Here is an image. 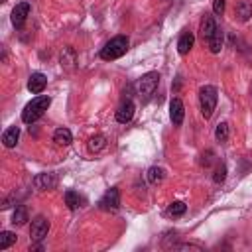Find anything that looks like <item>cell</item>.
<instances>
[{"instance_id": "obj_10", "label": "cell", "mask_w": 252, "mask_h": 252, "mask_svg": "<svg viewBox=\"0 0 252 252\" xmlns=\"http://www.w3.org/2000/svg\"><path fill=\"white\" fill-rule=\"evenodd\" d=\"M134 110H136L134 102H132L130 98H128V100H124V102L118 106V110H116V122H120V124L130 122V120L134 118Z\"/></svg>"}, {"instance_id": "obj_1", "label": "cell", "mask_w": 252, "mask_h": 252, "mask_svg": "<svg viewBox=\"0 0 252 252\" xmlns=\"http://www.w3.org/2000/svg\"><path fill=\"white\" fill-rule=\"evenodd\" d=\"M49 104H51V96H47V94H39V96L32 98L22 110V120L26 124H33L37 118L43 116V112L49 108Z\"/></svg>"}, {"instance_id": "obj_2", "label": "cell", "mask_w": 252, "mask_h": 252, "mask_svg": "<svg viewBox=\"0 0 252 252\" xmlns=\"http://www.w3.org/2000/svg\"><path fill=\"white\" fill-rule=\"evenodd\" d=\"M128 45H130V39H128L126 35H114V37L108 39L106 45L100 49V59H104V61L118 59V57H122V55L128 51Z\"/></svg>"}, {"instance_id": "obj_8", "label": "cell", "mask_w": 252, "mask_h": 252, "mask_svg": "<svg viewBox=\"0 0 252 252\" xmlns=\"http://www.w3.org/2000/svg\"><path fill=\"white\" fill-rule=\"evenodd\" d=\"M33 187L39 189V191L55 189L57 187V175L55 173H37L33 177Z\"/></svg>"}, {"instance_id": "obj_12", "label": "cell", "mask_w": 252, "mask_h": 252, "mask_svg": "<svg viewBox=\"0 0 252 252\" xmlns=\"http://www.w3.org/2000/svg\"><path fill=\"white\" fill-rule=\"evenodd\" d=\"M45 85H47V79H45L43 73H32L30 79H28V89H30V93H33V94L43 93Z\"/></svg>"}, {"instance_id": "obj_15", "label": "cell", "mask_w": 252, "mask_h": 252, "mask_svg": "<svg viewBox=\"0 0 252 252\" xmlns=\"http://www.w3.org/2000/svg\"><path fill=\"white\" fill-rule=\"evenodd\" d=\"M18 138H20V128L18 126H10L8 130H4L2 134V142L6 148H14L18 144Z\"/></svg>"}, {"instance_id": "obj_5", "label": "cell", "mask_w": 252, "mask_h": 252, "mask_svg": "<svg viewBox=\"0 0 252 252\" xmlns=\"http://www.w3.org/2000/svg\"><path fill=\"white\" fill-rule=\"evenodd\" d=\"M47 232H49V220L45 219V217H35L33 220H32V226H30V236H32V240H35V242H41L45 236H47Z\"/></svg>"}, {"instance_id": "obj_9", "label": "cell", "mask_w": 252, "mask_h": 252, "mask_svg": "<svg viewBox=\"0 0 252 252\" xmlns=\"http://www.w3.org/2000/svg\"><path fill=\"white\" fill-rule=\"evenodd\" d=\"M215 30H217V22H215V18L209 16V14H205L203 20H201V24H199V35H201V39H203V41H209V39L213 37Z\"/></svg>"}, {"instance_id": "obj_25", "label": "cell", "mask_w": 252, "mask_h": 252, "mask_svg": "<svg viewBox=\"0 0 252 252\" xmlns=\"http://www.w3.org/2000/svg\"><path fill=\"white\" fill-rule=\"evenodd\" d=\"M224 177H226V165H224V163H220V165L215 169L213 179H215V183H222V181H224Z\"/></svg>"}, {"instance_id": "obj_18", "label": "cell", "mask_w": 252, "mask_h": 252, "mask_svg": "<svg viewBox=\"0 0 252 252\" xmlns=\"http://www.w3.org/2000/svg\"><path fill=\"white\" fill-rule=\"evenodd\" d=\"M148 181L152 183V185H158V183H161L163 179H165V169L163 167H158V165H154V167H150L148 169Z\"/></svg>"}, {"instance_id": "obj_28", "label": "cell", "mask_w": 252, "mask_h": 252, "mask_svg": "<svg viewBox=\"0 0 252 252\" xmlns=\"http://www.w3.org/2000/svg\"><path fill=\"white\" fill-rule=\"evenodd\" d=\"M250 94H252V89H250Z\"/></svg>"}, {"instance_id": "obj_3", "label": "cell", "mask_w": 252, "mask_h": 252, "mask_svg": "<svg viewBox=\"0 0 252 252\" xmlns=\"http://www.w3.org/2000/svg\"><path fill=\"white\" fill-rule=\"evenodd\" d=\"M217 100H219V94H217V89L213 85H205L199 91V104H201V112H203L205 118H211L213 116L215 106H217Z\"/></svg>"}, {"instance_id": "obj_16", "label": "cell", "mask_w": 252, "mask_h": 252, "mask_svg": "<svg viewBox=\"0 0 252 252\" xmlns=\"http://www.w3.org/2000/svg\"><path fill=\"white\" fill-rule=\"evenodd\" d=\"M207 43H209L211 53H219V51L222 49V43H224V32L217 28V30H215V33H213V37H211Z\"/></svg>"}, {"instance_id": "obj_21", "label": "cell", "mask_w": 252, "mask_h": 252, "mask_svg": "<svg viewBox=\"0 0 252 252\" xmlns=\"http://www.w3.org/2000/svg\"><path fill=\"white\" fill-rule=\"evenodd\" d=\"M65 203H67V207H69L71 211H75V209L79 207V203H81L79 193H77V191H73V189L65 191Z\"/></svg>"}, {"instance_id": "obj_6", "label": "cell", "mask_w": 252, "mask_h": 252, "mask_svg": "<svg viewBox=\"0 0 252 252\" xmlns=\"http://www.w3.org/2000/svg\"><path fill=\"white\" fill-rule=\"evenodd\" d=\"M98 207H100L102 211H116V209L120 207V193H118V189H116V187H110V189L102 195V199L98 201Z\"/></svg>"}, {"instance_id": "obj_19", "label": "cell", "mask_w": 252, "mask_h": 252, "mask_svg": "<svg viewBox=\"0 0 252 252\" xmlns=\"http://www.w3.org/2000/svg\"><path fill=\"white\" fill-rule=\"evenodd\" d=\"M26 220H28V209L24 205H18L14 215H12V224L22 226V224H26Z\"/></svg>"}, {"instance_id": "obj_17", "label": "cell", "mask_w": 252, "mask_h": 252, "mask_svg": "<svg viewBox=\"0 0 252 252\" xmlns=\"http://www.w3.org/2000/svg\"><path fill=\"white\" fill-rule=\"evenodd\" d=\"M53 142H55L57 146H69V144L73 142L71 130H67V128H57V130L53 132Z\"/></svg>"}, {"instance_id": "obj_26", "label": "cell", "mask_w": 252, "mask_h": 252, "mask_svg": "<svg viewBox=\"0 0 252 252\" xmlns=\"http://www.w3.org/2000/svg\"><path fill=\"white\" fill-rule=\"evenodd\" d=\"M213 12L217 16H220L224 12V0H213Z\"/></svg>"}, {"instance_id": "obj_23", "label": "cell", "mask_w": 252, "mask_h": 252, "mask_svg": "<svg viewBox=\"0 0 252 252\" xmlns=\"http://www.w3.org/2000/svg\"><path fill=\"white\" fill-rule=\"evenodd\" d=\"M185 211H187V205H185L183 201H173V203L169 205V209H167V215H169V217H181Z\"/></svg>"}, {"instance_id": "obj_22", "label": "cell", "mask_w": 252, "mask_h": 252, "mask_svg": "<svg viewBox=\"0 0 252 252\" xmlns=\"http://www.w3.org/2000/svg\"><path fill=\"white\" fill-rule=\"evenodd\" d=\"M14 242H16V234L14 232H10V230H2L0 232V250L10 248Z\"/></svg>"}, {"instance_id": "obj_13", "label": "cell", "mask_w": 252, "mask_h": 252, "mask_svg": "<svg viewBox=\"0 0 252 252\" xmlns=\"http://www.w3.org/2000/svg\"><path fill=\"white\" fill-rule=\"evenodd\" d=\"M234 16L238 18V22H246L252 16V2L250 0H240L234 6Z\"/></svg>"}, {"instance_id": "obj_7", "label": "cell", "mask_w": 252, "mask_h": 252, "mask_svg": "<svg viewBox=\"0 0 252 252\" xmlns=\"http://www.w3.org/2000/svg\"><path fill=\"white\" fill-rule=\"evenodd\" d=\"M169 118L173 122V126H181L183 124V118H185V106H183V100L181 98H171L169 102Z\"/></svg>"}, {"instance_id": "obj_20", "label": "cell", "mask_w": 252, "mask_h": 252, "mask_svg": "<svg viewBox=\"0 0 252 252\" xmlns=\"http://www.w3.org/2000/svg\"><path fill=\"white\" fill-rule=\"evenodd\" d=\"M104 146H106V138H104L102 134H96V136H93V138L89 140V150H91V152H100Z\"/></svg>"}, {"instance_id": "obj_4", "label": "cell", "mask_w": 252, "mask_h": 252, "mask_svg": "<svg viewBox=\"0 0 252 252\" xmlns=\"http://www.w3.org/2000/svg\"><path fill=\"white\" fill-rule=\"evenodd\" d=\"M158 83H159V73L158 71H150V73L142 75L138 79V94L142 98H150L154 94V91L158 89Z\"/></svg>"}, {"instance_id": "obj_14", "label": "cell", "mask_w": 252, "mask_h": 252, "mask_svg": "<svg viewBox=\"0 0 252 252\" xmlns=\"http://www.w3.org/2000/svg\"><path fill=\"white\" fill-rule=\"evenodd\" d=\"M193 41H195L193 33H191V32H183V33L179 35V39H177V51H179L181 55H187V53L191 51V47H193Z\"/></svg>"}, {"instance_id": "obj_24", "label": "cell", "mask_w": 252, "mask_h": 252, "mask_svg": "<svg viewBox=\"0 0 252 252\" xmlns=\"http://www.w3.org/2000/svg\"><path fill=\"white\" fill-rule=\"evenodd\" d=\"M215 138L219 142H226L228 140V124L226 122H219L215 128Z\"/></svg>"}, {"instance_id": "obj_11", "label": "cell", "mask_w": 252, "mask_h": 252, "mask_svg": "<svg viewBox=\"0 0 252 252\" xmlns=\"http://www.w3.org/2000/svg\"><path fill=\"white\" fill-rule=\"evenodd\" d=\"M28 14H30V4H28V2H20V4L12 10V24H14L16 28H22V26L26 24Z\"/></svg>"}, {"instance_id": "obj_27", "label": "cell", "mask_w": 252, "mask_h": 252, "mask_svg": "<svg viewBox=\"0 0 252 252\" xmlns=\"http://www.w3.org/2000/svg\"><path fill=\"white\" fill-rule=\"evenodd\" d=\"M173 250H201V246L197 244H173Z\"/></svg>"}]
</instances>
